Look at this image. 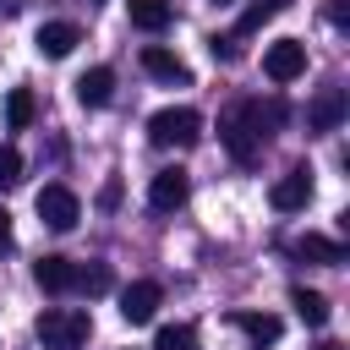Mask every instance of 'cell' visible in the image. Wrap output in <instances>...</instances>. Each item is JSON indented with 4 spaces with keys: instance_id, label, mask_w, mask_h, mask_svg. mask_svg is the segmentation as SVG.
Segmentation results:
<instances>
[{
    "instance_id": "6da1fadb",
    "label": "cell",
    "mask_w": 350,
    "mask_h": 350,
    "mask_svg": "<svg viewBox=\"0 0 350 350\" xmlns=\"http://www.w3.org/2000/svg\"><path fill=\"white\" fill-rule=\"evenodd\" d=\"M148 142L153 148H197L202 142V115L191 104H164L148 115Z\"/></svg>"
},
{
    "instance_id": "7a4b0ae2",
    "label": "cell",
    "mask_w": 350,
    "mask_h": 350,
    "mask_svg": "<svg viewBox=\"0 0 350 350\" xmlns=\"http://www.w3.org/2000/svg\"><path fill=\"white\" fill-rule=\"evenodd\" d=\"M33 334H38L44 350H82L88 334H93V317L88 312H71V306H49V312H38Z\"/></svg>"
},
{
    "instance_id": "3957f363",
    "label": "cell",
    "mask_w": 350,
    "mask_h": 350,
    "mask_svg": "<svg viewBox=\"0 0 350 350\" xmlns=\"http://www.w3.org/2000/svg\"><path fill=\"white\" fill-rule=\"evenodd\" d=\"M262 71H268V82H295L301 71H306V44L301 38H273L268 49H262Z\"/></svg>"
},
{
    "instance_id": "277c9868",
    "label": "cell",
    "mask_w": 350,
    "mask_h": 350,
    "mask_svg": "<svg viewBox=\"0 0 350 350\" xmlns=\"http://www.w3.org/2000/svg\"><path fill=\"white\" fill-rule=\"evenodd\" d=\"M38 219H44L49 230H77V219H82L77 191H71V186H44V191H38Z\"/></svg>"
},
{
    "instance_id": "5b68a950",
    "label": "cell",
    "mask_w": 350,
    "mask_h": 350,
    "mask_svg": "<svg viewBox=\"0 0 350 350\" xmlns=\"http://www.w3.org/2000/svg\"><path fill=\"white\" fill-rule=\"evenodd\" d=\"M186 197H191V175H186L180 164H170V170H159V175L148 180V202H153L159 213H175Z\"/></svg>"
},
{
    "instance_id": "8992f818",
    "label": "cell",
    "mask_w": 350,
    "mask_h": 350,
    "mask_svg": "<svg viewBox=\"0 0 350 350\" xmlns=\"http://www.w3.org/2000/svg\"><path fill=\"white\" fill-rule=\"evenodd\" d=\"M159 301H164V290H159L153 279H131V284L120 290V317H126L131 328H142V323H153Z\"/></svg>"
},
{
    "instance_id": "52a82bcc",
    "label": "cell",
    "mask_w": 350,
    "mask_h": 350,
    "mask_svg": "<svg viewBox=\"0 0 350 350\" xmlns=\"http://www.w3.org/2000/svg\"><path fill=\"white\" fill-rule=\"evenodd\" d=\"M219 137H224V148H230V159H235V164H252V159H257V148H262V142L252 137V126L241 120V104H230V109H224Z\"/></svg>"
},
{
    "instance_id": "ba28073f",
    "label": "cell",
    "mask_w": 350,
    "mask_h": 350,
    "mask_svg": "<svg viewBox=\"0 0 350 350\" xmlns=\"http://www.w3.org/2000/svg\"><path fill=\"white\" fill-rule=\"evenodd\" d=\"M268 202H273L279 213L306 208V202H312V170H306V164H295L290 175H279V180H273V191H268Z\"/></svg>"
},
{
    "instance_id": "9c48e42d",
    "label": "cell",
    "mask_w": 350,
    "mask_h": 350,
    "mask_svg": "<svg viewBox=\"0 0 350 350\" xmlns=\"http://www.w3.org/2000/svg\"><path fill=\"white\" fill-rule=\"evenodd\" d=\"M33 284L44 290V295H66V290H77V262L71 257H38L33 262Z\"/></svg>"
},
{
    "instance_id": "30bf717a",
    "label": "cell",
    "mask_w": 350,
    "mask_h": 350,
    "mask_svg": "<svg viewBox=\"0 0 350 350\" xmlns=\"http://www.w3.org/2000/svg\"><path fill=\"white\" fill-rule=\"evenodd\" d=\"M33 44H38L44 60H66V55L82 44V27H77V22H44V27L33 33Z\"/></svg>"
},
{
    "instance_id": "8fae6325",
    "label": "cell",
    "mask_w": 350,
    "mask_h": 350,
    "mask_svg": "<svg viewBox=\"0 0 350 350\" xmlns=\"http://www.w3.org/2000/svg\"><path fill=\"white\" fill-rule=\"evenodd\" d=\"M230 323L252 339V350H268V345H279V334H284V323H279L273 312H230Z\"/></svg>"
},
{
    "instance_id": "7c38bea8",
    "label": "cell",
    "mask_w": 350,
    "mask_h": 350,
    "mask_svg": "<svg viewBox=\"0 0 350 350\" xmlns=\"http://www.w3.org/2000/svg\"><path fill=\"white\" fill-rule=\"evenodd\" d=\"M142 71H148V77H159V82H180V88L191 82L186 60H180V55H170L164 44H148V49H142Z\"/></svg>"
},
{
    "instance_id": "4fadbf2b",
    "label": "cell",
    "mask_w": 350,
    "mask_h": 350,
    "mask_svg": "<svg viewBox=\"0 0 350 350\" xmlns=\"http://www.w3.org/2000/svg\"><path fill=\"white\" fill-rule=\"evenodd\" d=\"M109 98H115V71H109V66H93V71L77 77V104L98 109V104H109Z\"/></svg>"
},
{
    "instance_id": "5bb4252c",
    "label": "cell",
    "mask_w": 350,
    "mask_h": 350,
    "mask_svg": "<svg viewBox=\"0 0 350 350\" xmlns=\"http://www.w3.org/2000/svg\"><path fill=\"white\" fill-rule=\"evenodd\" d=\"M339 120H345V88H323L312 98V109H306V126L312 131H334Z\"/></svg>"
},
{
    "instance_id": "9a60e30c",
    "label": "cell",
    "mask_w": 350,
    "mask_h": 350,
    "mask_svg": "<svg viewBox=\"0 0 350 350\" xmlns=\"http://www.w3.org/2000/svg\"><path fill=\"white\" fill-rule=\"evenodd\" d=\"M241 120H246L252 137L262 142L273 126H284V98H268V104H262V98H246V104H241Z\"/></svg>"
},
{
    "instance_id": "2e32d148",
    "label": "cell",
    "mask_w": 350,
    "mask_h": 350,
    "mask_svg": "<svg viewBox=\"0 0 350 350\" xmlns=\"http://www.w3.org/2000/svg\"><path fill=\"white\" fill-rule=\"evenodd\" d=\"M290 252H295L301 262H323V268H339V262H345V246H339V241H328V235H317V230H306Z\"/></svg>"
},
{
    "instance_id": "e0dca14e",
    "label": "cell",
    "mask_w": 350,
    "mask_h": 350,
    "mask_svg": "<svg viewBox=\"0 0 350 350\" xmlns=\"http://www.w3.org/2000/svg\"><path fill=\"white\" fill-rule=\"evenodd\" d=\"M126 16H131V27H142V33H164L170 16H175V5H170V0H126Z\"/></svg>"
},
{
    "instance_id": "ac0fdd59",
    "label": "cell",
    "mask_w": 350,
    "mask_h": 350,
    "mask_svg": "<svg viewBox=\"0 0 350 350\" xmlns=\"http://www.w3.org/2000/svg\"><path fill=\"white\" fill-rule=\"evenodd\" d=\"M290 306H295V317H301L306 328H323V323H328V295H323V290L295 284V290H290Z\"/></svg>"
},
{
    "instance_id": "d6986e66",
    "label": "cell",
    "mask_w": 350,
    "mask_h": 350,
    "mask_svg": "<svg viewBox=\"0 0 350 350\" xmlns=\"http://www.w3.org/2000/svg\"><path fill=\"white\" fill-rule=\"evenodd\" d=\"M279 11H290V0H252V5L241 11V22H235V38L257 33V27H262V22H273Z\"/></svg>"
},
{
    "instance_id": "ffe728a7",
    "label": "cell",
    "mask_w": 350,
    "mask_h": 350,
    "mask_svg": "<svg viewBox=\"0 0 350 350\" xmlns=\"http://www.w3.org/2000/svg\"><path fill=\"white\" fill-rule=\"evenodd\" d=\"M5 126H11V131H27V126H33V93H27V88H11V93H5Z\"/></svg>"
},
{
    "instance_id": "44dd1931",
    "label": "cell",
    "mask_w": 350,
    "mask_h": 350,
    "mask_svg": "<svg viewBox=\"0 0 350 350\" xmlns=\"http://www.w3.org/2000/svg\"><path fill=\"white\" fill-rule=\"evenodd\" d=\"M115 279H109V262H88V268H77V290H88V295H104Z\"/></svg>"
},
{
    "instance_id": "7402d4cb",
    "label": "cell",
    "mask_w": 350,
    "mask_h": 350,
    "mask_svg": "<svg viewBox=\"0 0 350 350\" xmlns=\"http://www.w3.org/2000/svg\"><path fill=\"white\" fill-rule=\"evenodd\" d=\"M16 180H22V153L11 142H0V191H11Z\"/></svg>"
},
{
    "instance_id": "603a6c76",
    "label": "cell",
    "mask_w": 350,
    "mask_h": 350,
    "mask_svg": "<svg viewBox=\"0 0 350 350\" xmlns=\"http://www.w3.org/2000/svg\"><path fill=\"white\" fill-rule=\"evenodd\" d=\"M191 339H197V334H191L186 323H170V328H159V345H153V350H191Z\"/></svg>"
},
{
    "instance_id": "cb8c5ba5",
    "label": "cell",
    "mask_w": 350,
    "mask_h": 350,
    "mask_svg": "<svg viewBox=\"0 0 350 350\" xmlns=\"http://www.w3.org/2000/svg\"><path fill=\"white\" fill-rule=\"evenodd\" d=\"M208 49H213V60H235V55H241V38H235V33H213Z\"/></svg>"
},
{
    "instance_id": "d4e9b609",
    "label": "cell",
    "mask_w": 350,
    "mask_h": 350,
    "mask_svg": "<svg viewBox=\"0 0 350 350\" xmlns=\"http://www.w3.org/2000/svg\"><path fill=\"white\" fill-rule=\"evenodd\" d=\"M11 246H16V230H11V213H5V208H0V257H5V252H11Z\"/></svg>"
},
{
    "instance_id": "484cf974",
    "label": "cell",
    "mask_w": 350,
    "mask_h": 350,
    "mask_svg": "<svg viewBox=\"0 0 350 350\" xmlns=\"http://www.w3.org/2000/svg\"><path fill=\"white\" fill-rule=\"evenodd\" d=\"M98 202H104V208H115V202H120V180H104V191H98Z\"/></svg>"
},
{
    "instance_id": "4316f807",
    "label": "cell",
    "mask_w": 350,
    "mask_h": 350,
    "mask_svg": "<svg viewBox=\"0 0 350 350\" xmlns=\"http://www.w3.org/2000/svg\"><path fill=\"white\" fill-rule=\"evenodd\" d=\"M22 5H27V0H0V16H16Z\"/></svg>"
},
{
    "instance_id": "83f0119b",
    "label": "cell",
    "mask_w": 350,
    "mask_h": 350,
    "mask_svg": "<svg viewBox=\"0 0 350 350\" xmlns=\"http://www.w3.org/2000/svg\"><path fill=\"white\" fill-rule=\"evenodd\" d=\"M317 350H339V345H317Z\"/></svg>"
},
{
    "instance_id": "f1b7e54d",
    "label": "cell",
    "mask_w": 350,
    "mask_h": 350,
    "mask_svg": "<svg viewBox=\"0 0 350 350\" xmlns=\"http://www.w3.org/2000/svg\"><path fill=\"white\" fill-rule=\"evenodd\" d=\"M213 5H235V0H213Z\"/></svg>"
}]
</instances>
